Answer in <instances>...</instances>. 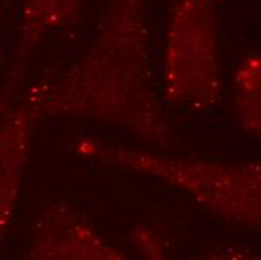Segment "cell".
Returning <instances> with one entry per match:
<instances>
[{
	"instance_id": "obj_5",
	"label": "cell",
	"mask_w": 261,
	"mask_h": 260,
	"mask_svg": "<svg viewBox=\"0 0 261 260\" xmlns=\"http://www.w3.org/2000/svg\"><path fill=\"white\" fill-rule=\"evenodd\" d=\"M35 117V113L26 104L0 124V238L6 230L15 205Z\"/></svg>"
},
{
	"instance_id": "obj_2",
	"label": "cell",
	"mask_w": 261,
	"mask_h": 260,
	"mask_svg": "<svg viewBox=\"0 0 261 260\" xmlns=\"http://www.w3.org/2000/svg\"><path fill=\"white\" fill-rule=\"evenodd\" d=\"M75 149L84 158L168 183L213 214L261 232V164L173 158L93 137L80 138Z\"/></svg>"
},
{
	"instance_id": "obj_1",
	"label": "cell",
	"mask_w": 261,
	"mask_h": 260,
	"mask_svg": "<svg viewBox=\"0 0 261 260\" xmlns=\"http://www.w3.org/2000/svg\"><path fill=\"white\" fill-rule=\"evenodd\" d=\"M35 116L110 124L162 149L176 137L152 81L147 0H108L87 52L29 100Z\"/></svg>"
},
{
	"instance_id": "obj_4",
	"label": "cell",
	"mask_w": 261,
	"mask_h": 260,
	"mask_svg": "<svg viewBox=\"0 0 261 260\" xmlns=\"http://www.w3.org/2000/svg\"><path fill=\"white\" fill-rule=\"evenodd\" d=\"M33 257L41 259H122L123 254L110 245L96 229L66 203L45 212L35 234Z\"/></svg>"
},
{
	"instance_id": "obj_7",
	"label": "cell",
	"mask_w": 261,
	"mask_h": 260,
	"mask_svg": "<svg viewBox=\"0 0 261 260\" xmlns=\"http://www.w3.org/2000/svg\"><path fill=\"white\" fill-rule=\"evenodd\" d=\"M234 107L242 128L261 140V56L245 57L234 74Z\"/></svg>"
},
{
	"instance_id": "obj_3",
	"label": "cell",
	"mask_w": 261,
	"mask_h": 260,
	"mask_svg": "<svg viewBox=\"0 0 261 260\" xmlns=\"http://www.w3.org/2000/svg\"><path fill=\"white\" fill-rule=\"evenodd\" d=\"M221 90L218 0H171L161 100L185 111L210 113Z\"/></svg>"
},
{
	"instance_id": "obj_6",
	"label": "cell",
	"mask_w": 261,
	"mask_h": 260,
	"mask_svg": "<svg viewBox=\"0 0 261 260\" xmlns=\"http://www.w3.org/2000/svg\"><path fill=\"white\" fill-rule=\"evenodd\" d=\"M87 0H26L21 12V44L24 56L42 36L71 25Z\"/></svg>"
}]
</instances>
